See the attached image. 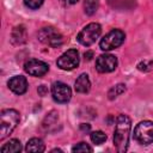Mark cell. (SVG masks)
Listing matches in <instances>:
<instances>
[{
	"mask_svg": "<svg viewBox=\"0 0 153 153\" xmlns=\"http://www.w3.org/2000/svg\"><path fill=\"white\" fill-rule=\"evenodd\" d=\"M131 129V120L127 115H120L116 120L114 131V145L117 152L123 153L128 149Z\"/></svg>",
	"mask_w": 153,
	"mask_h": 153,
	"instance_id": "1",
	"label": "cell"
},
{
	"mask_svg": "<svg viewBox=\"0 0 153 153\" xmlns=\"http://www.w3.org/2000/svg\"><path fill=\"white\" fill-rule=\"evenodd\" d=\"M0 140H4L19 123V112L14 109H5L0 114Z\"/></svg>",
	"mask_w": 153,
	"mask_h": 153,
	"instance_id": "2",
	"label": "cell"
},
{
	"mask_svg": "<svg viewBox=\"0 0 153 153\" xmlns=\"http://www.w3.org/2000/svg\"><path fill=\"white\" fill-rule=\"evenodd\" d=\"M126 38V33L120 29H114L110 32H108L99 42V47L102 50L108 51L118 48Z\"/></svg>",
	"mask_w": 153,
	"mask_h": 153,
	"instance_id": "3",
	"label": "cell"
},
{
	"mask_svg": "<svg viewBox=\"0 0 153 153\" xmlns=\"http://www.w3.org/2000/svg\"><path fill=\"white\" fill-rule=\"evenodd\" d=\"M100 32H102V27L98 23H90L79 32L76 38L80 44L85 47H90L100 36Z\"/></svg>",
	"mask_w": 153,
	"mask_h": 153,
	"instance_id": "4",
	"label": "cell"
},
{
	"mask_svg": "<svg viewBox=\"0 0 153 153\" xmlns=\"http://www.w3.org/2000/svg\"><path fill=\"white\" fill-rule=\"evenodd\" d=\"M134 139L141 145H149L153 142V122L142 121L134 129Z\"/></svg>",
	"mask_w": 153,
	"mask_h": 153,
	"instance_id": "5",
	"label": "cell"
},
{
	"mask_svg": "<svg viewBox=\"0 0 153 153\" xmlns=\"http://www.w3.org/2000/svg\"><path fill=\"white\" fill-rule=\"evenodd\" d=\"M80 62V57H79V53L75 49H69L66 53H63L59 59H57V66L63 69V71H72L75 67L79 66Z\"/></svg>",
	"mask_w": 153,
	"mask_h": 153,
	"instance_id": "6",
	"label": "cell"
},
{
	"mask_svg": "<svg viewBox=\"0 0 153 153\" xmlns=\"http://www.w3.org/2000/svg\"><path fill=\"white\" fill-rule=\"evenodd\" d=\"M38 39L50 47L57 48L63 43V38L60 32H57L54 27H44L38 32Z\"/></svg>",
	"mask_w": 153,
	"mask_h": 153,
	"instance_id": "7",
	"label": "cell"
},
{
	"mask_svg": "<svg viewBox=\"0 0 153 153\" xmlns=\"http://www.w3.org/2000/svg\"><path fill=\"white\" fill-rule=\"evenodd\" d=\"M51 94L55 102L57 103H67L72 97L71 87L61 81H56L51 86Z\"/></svg>",
	"mask_w": 153,
	"mask_h": 153,
	"instance_id": "8",
	"label": "cell"
},
{
	"mask_svg": "<svg viewBox=\"0 0 153 153\" xmlns=\"http://www.w3.org/2000/svg\"><path fill=\"white\" fill-rule=\"evenodd\" d=\"M117 57L111 54H103L96 61V68L99 73H109L117 67Z\"/></svg>",
	"mask_w": 153,
	"mask_h": 153,
	"instance_id": "9",
	"label": "cell"
},
{
	"mask_svg": "<svg viewBox=\"0 0 153 153\" xmlns=\"http://www.w3.org/2000/svg\"><path fill=\"white\" fill-rule=\"evenodd\" d=\"M24 69L27 74L32 75V76H43L44 74L48 73L49 71V66L41 61V60H36V59H31L29 61L25 62L24 65Z\"/></svg>",
	"mask_w": 153,
	"mask_h": 153,
	"instance_id": "10",
	"label": "cell"
},
{
	"mask_svg": "<svg viewBox=\"0 0 153 153\" xmlns=\"http://www.w3.org/2000/svg\"><path fill=\"white\" fill-rule=\"evenodd\" d=\"M7 85H8V88L16 94H23L27 90V81H26L25 76H23V75L12 76L8 80Z\"/></svg>",
	"mask_w": 153,
	"mask_h": 153,
	"instance_id": "11",
	"label": "cell"
},
{
	"mask_svg": "<svg viewBox=\"0 0 153 153\" xmlns=\"http://www.w3.org/2000/svg\"><path fill=\"white\" fill-rule=\"evenodd\" d=\"M74 88L76 92L79 93H87L91 88V81L88 79V75L82 73L78 76V79L75 80V85H74Z\"/></svg>",
	"mask_w": 153,
	"mask_h": 153,
	"instance_id": "12",
	"label": "cell"
},
{
	"mask_svg": "<svg viewBox=\"0 0 153 153\" xmlns=\"http://www.w3.org/2000/svg\"><path fill=\"white\" fill-rule=\"evenodd\" d=\"M25 151L26 152H35V153H39V152H44L45 151V145L44 142L38 139V137H32L27 141L26 146H25Z\"/></svg>",
	"mask_w": 153,
	"mask_h": 153,
	"instance_id": "13",
	"label": "cell"
},
{
	"mask_svg": "<svg viewBox=\"0 0 153 153\" xmlns=\"http://www.w3.org/2000/svg\"><path fill=\"white\" fill-rule=\"evenodd\" d=\"M12 41L16 44H22L26 41V30L23 25L16 26L12 31Z\"/></svg>",
	"mask_w": 153,
	"mask_h": 153,
	"instance_id": "14",
	"label": "cell"
},
{
	"mask_svg": "<svg viewBox=\"0 0 153 153\" xmlns=\"http://www.w3.org/2000/svg\"><path fill=\"white\" fill-rule=\"evenodd\" d=\"M1 152H8V153H17V152H20L22 151V143L19 140L17 139H12L10 141H7L1 148H0Z\"/></svg>",
	"mask_w": 153,
	"mask_h": 153,
	"instance_id": "15",
	"label": "cell"
},
{
	"mask_svg": "<svg viewBox=\"0 0 153 153\" xmlns=\"http://www.w3.org/2000/svg\"><path fill=\"white\" fill-rule=\"evenodd\" d=\"M98 6H99V0H85L84 2L85 13L87 16H92L98 10Z\"/></svg>",
	"mask_w": 153,
	"mask_h": 153,
	"instance_id": "16",
	"label": "cell"
},
{
	"mask_svg": "<svg viewBox=\"0 0 153 153\" xmlns=\"http://www.w3.org/2000/svg\"><path fill=\"white\" fill-rule=\"evenodd\" d=\"M124 91H126V85H124V84H117V85L112 86V87L109 90L108 97H109V99H115L116 97L121 96Z\"/></svg>",
	"mask_w": 153,
	"mask_h": 153,
	"instance_id": "17",
	"label": "cell"
},
{
	"mask_svg": "<svg viewBox=\"0 0 153 153\" xmlns=\"http://www.w3.org/2000/svg\"><path fill=\"white\" fill-rule=\"evenodd\" d=\"M91 141L96 145H102L103 142H105L106 140V135L102 131V130H96V131H92L91 133Z\"/></svg>",
	"mask_w": 153,
	"mask_h": 153,
	"instance_id": "18",
	"label": "cell"
},
{
	"mask_svg": "<svg viewBox=\"0 0 153 153\" xmlns=\"http://www.w3.org/2000/svg\"><path fill=\"white\" fill-rule=\"evenodd\" d=\"M92 147H90L86 142H79L76 143L73 148H72V152L74 153H79V152H92Z\"/></svg>",
	"mask_w": 153,
	"mask_h": 153,
	"instance_id": "19",
	"label": "cell"
},
{
	"mask_svg": "<svg viewBox=\"0 0 153 153\" xmlns=\"http://www.w3.org/2000/svg\"><path fill=\"white\" fill-rule=\"evenodd\" d=\"M153 66V61L151 60H143L141 62L137 63V69L141 71V72H149L151 68Z\"/></svg>",
	"mask_w": 153,
	"mask_h": 153,
	"instance_id": "20",
	"label": "cell"
},
{
	"mask_svg": "<svg viewBox=\"0 0 153 153\" xmlns=\"http://www.w3.org/2000/svg\"><path fill=\"white\" fill-rule=\"evenodd\" d=\"M44 0H24V4L26 7L31 8V10H37L42 6Z\"/></svg>",
	"mask_w": 153,
	"mask_h": 153,
	"instance_id": "21",
	"label": "cell"
},
{
	"mask_svg": "<svg viewBox=\"0 0 153 153\" xmlns=\"http://www.w3.org/2000/svg\"><path fill=\"white\" fill-rule=\"evenodd\" d=\"M47 92H48V90H47V87H45L44 85H41V86L38 87V93H39L41 96H44Z\"/></svg>",
	"mask_w": 153,
	"mask_h": 153,
	"instance_id": "22",
	"label": "cell"
},
{
	"mask_svg": "<svg viewBox=\"0 0 153 153\" xmlns=\"http://www.w3.org/2000/svg\"><path fill=\"white\" fill-rule=\"evenodd\" d=\"M84 56H85V60H91L92 57H93V51H91V50H88V51H86L85 54H84Z\"/></svg>",
	"mask_w": 153,
	"mask_h": 153,
	"instance_id": "23",
	"label": "cell"
},
{
	"mask_svg": "<svg viewBox=\"0 0 153 153\" xmlns=\"http://www.w3.org/2000/svg\"><path fill=\"white\" fill-rule=\"evenodd\" d=\"M60 1L65 5H73V4H76L79 0H60Z\"/></svg>",
	"mask_w": 153,
	"mask_h": 153,
	"instance_id": "24",
	"label": "cell"
},
{
	"mask_svg": "<svg viewBox=\"0 0 153 153\" xmlns=\"http://www.w3.org/2000/svg\"><path fill=\"white\" fill-rule=\"evenodd\" d=\"M90 124H87V123H82L81 126H80V129L82 130V131H88L90 130Z\"/></svg>",
	"mask_w": 153,
	"mask_h": 153,
	"instance_id": "25",
	"label": "cell"
}]
</instances>
